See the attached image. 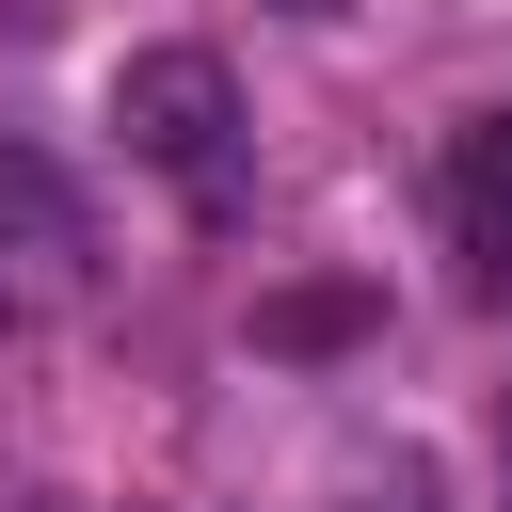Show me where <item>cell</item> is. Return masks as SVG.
Masks as SVG:
<instances>
[{"instance_id": "obj_3", "label": "cell", "mask_w": 512, "mask_h": 512, "mask_svg": "<svg viewBox=\"0 0 512 512\" xmlns=\"http://www.w3.org/2000/svg\"><path fill=\"white\" fill-rule=\"evenodd\" d=\"M448 256H464V304L512 320V112H480L448 144Z\"/></svg>"}, {"instance_id": "obj_6", "label": "cell", "mask_w": 512, "mask_h": 512, "mask_svg": "<svg viewBox=\"0 0 512 512\" xmlns=\"http://www.w3.org/2000/svg\"><path fill=\"white\" fill-rule=\"evenodd\" d=\"M304 16H336V0H304Z\"/></svg>"}, {"instance_id": "obj_5", "label": "cell", "mask_w": 512, "mask_h": 512, "mask_svg": "<svg viewBox=\"0 0 512 512\" xmlns=\"http://www.w3.org/2000/svg\"><path fill=\"white\" fill-rule=\"evenodd\" d=\"M0 512H80V496H0Z\"/></svg>"}, {"instance_id": "obj_2", "label": "cell", "mask_w": 512, "mask_h": 512, "mask_svg": "<svg viewBox=\"0 0 512 512\" xmlns=\"http://www.w3.org/2000/svg\"><path fill=\"white\" fill-rule=\"evenodd\" d=\"M96 288V224H80V192L32 160V144H0V304L32 320V304H80Z\"/></svg>"}, {"instance_id": "obj_1", "label": "cell", "mask_w": 512, "mask_h": 512, "mask_svg": "<svg viewBox=\"0 0 512 512\" xmlns=\"http://www.w3.org/2000/svg\"><path fill=\"white\" fill-rule=\"evenodd\" d=\"M112 128H128V160L176 176L192 208L240 192V80H224V48H128V64H112Z\"/></svg>"}, {"instance_id": "obj_4", "label": "cell", "mask_w": 512, "mask_h": 512, "mask_svg": "<svg viewBox=\"0 0 512 512\" xmlns=\"http://www.w3.org/2000/svg\"><path fill=\"white\" fill-rule=\"evenodd\" d=\"M352 512H432V464H416V448H384V464H368V496H352Z\"/></svg>"}, {"instance_id": "obj_7", "label": "cell", "mask_w": 512, "mask_h": 512, "mask_svg": "<svg viewBox=\"0 0 512 512\" xmlns=\"http://www.w3.org/2000/svg\"><path fill=\"white\" fill-rule=\"evenodd\" d=\"M16 16H32V0H16Z\"/></svg>"}]
</instances>
